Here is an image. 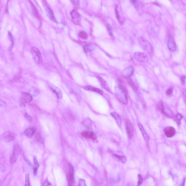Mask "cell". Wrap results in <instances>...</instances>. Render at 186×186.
Here are the masks:
<instances>
[{"instance_id":"cell-27","label":"cell","mask_w":186,"mask_h":186,"mask_svg":"<svg viewBox=\"0 0 186 186\" xmlns=\"http://www.w3.org/2000/svg\"><path fill=\"white\" fill-rule=\"evenodd\" d=\"M114 155L117 158H118L119 160H120L123 163H125L127 161V158H126V156H119V155L116 154H114Z\"/></svg>"},{"instance_id":"cell-12","label":"cell","mask_w":186,"mask_h":186,"mask_svg":"<svg viewBox=\"0 0 186 186\" xmlns=\"http://www.w3.org/2000/svg\"><path fill=\"white\" fill-rule=\"evenodd\" d=\"M96 78L101 87L107 91H110V89L107 82L100 76H97Z\"/></svg>"},{"instance_id":"cell-24","label":"cell","mask_w":186,"mask_h":186,"mask_svg":"<svg viewBox=\"0 0 186 186\" xmlns=\"http://www.w3.org/2000/svg\"><path fill=\"white\" fill-rule=\"evenodd\" d=\"M46 12H47V15H48L49 18L52 21L55 22L56 20L55 17H54V14H53L52 11L50 8H46Z\"/></svg>"},{"instance_id":"cell-21","label":"cell","mask_w":186,"mask_h":186,"mask_svg":"<svg viewBox=\"0 0 186 186\" xmlns=\"http://www.w3.org/2000/svg\"><path fill=\"white\" fill-rule=\"evenodd\" d=\"M115 13L116 14L118 22L120 24H123L124 21V18L123 17L122 15H120L119 12V9H118V6L116 5L115 7Z\"/></svg>"},{"instance_id":"cell-25","label":"cell","mask_w":186,"mask_h":186,"mask_svg":"<svg viewBox=\"0 0 186 186\" xmlns=\"http://www.w3.org/2000/svg\"><path fill=\"white\" fill-rule=\"evenodd\" d=\"M95 48H96L95 46L91 45H85L84 46V51L87 53L93 51Z\"/></svg>"},{"instance_id":"cell-9","label":"cell","mask_w":186,"mask_h":186,"mask_svg":"<svg viewBox=\"0 0 186 186\" xmlns=\"http://www.w3.org/2000/svg\"><path fill=\"white\" fill-rule=\"evenodd\" d=\"M126 128L128 136L130 139H131L134 136V130L132 124L129 120H126Z\"/></svg>"},{"instance_id":"cell-5","label":"cell","mask_w":186,"mask_h":186,"mask_svg":"<svg viewBox=\"0 0 186 186\" xmlns=\"http://www.w3.org/2000/svg\"><path fill=\"white\" fill-rule=\"evenodd\" d=\"M31 52L35 62L38 64L41 63L42 61V56L39 49L36 47H33L31 49Z\"/></svg>"},{"instance_id":"cell-30","label":"cell","mask_w":186,"mask_h":186,"mask_svg":"<svg viewBox=\"0 0 186 186\" xmlns=\"http://www.w3.org/2000/svg\"><path fill=\"white\" fill-rule=\"evenodd\" d=\"M128 83L129 84V85H130V86H131L133 88L134 90L135 91H136V90H137V88L135 86L133 82H132V81L131 80L128 79Z\"/></svg>"},{"instance_id":"cell-32","label":"cell","mask_w":186,"mask_h":186,"mask_svg":"<svg viewBox=\"0 0 186 186\" xmlns=\"http://www.w3.org/2000/svg\"><path fill=\"white\" fill-rule=\"evenodd\" d=\"M138 176L139 178V180L138 182L137 186H140L142 184V182H143V178H142V176L140 175V174H139Z\"/></svg>"},{"instance_id":"cell-34","label":"cell","mask_w":186,"mask_h":186,"mask_svg":"<svg viewBox=\"0 0 186 186\" xmlns=\"http://www.w3.org/2000/svg\"><path fill=\"white\" fill-rule=\"evenodd\" d=\"M173 89L171 88L168 89L166 91V94L168 96L171 95L173 94Z\"/></svg>"},{"instance_id":"cell-20","label":"cell","mask_w":186,"mask_h":186,"mask_svg":"<svg viewBox=\"0 0 186 186\" xmlns=\"http://www.w3.org/2000/svg\"><path fill=\"white\" fill-rule=\"evenodd\" d=\"M35 132V129L33 128H27L24 132L25 135L29 138L33 137Z\"/></svg>"},{"instance_id":"cell-16","label":"cell","mask_w":186,"mask_h":186,"mask_svg":"<svg viewBox=\"0 0 186 186\" xmlns=\"http://www.w3.org/2000/svg\"><path fill=\"white\" fill-rule=\"evenodd\" d=\"M50 89L53 93H55L57 98L59 99H61L63 96V94L60 89L56 86L52 85L50 87Z\"/></svg>"},{"instance_id":"cell-23","label":"cell","mask_w":186,"mask_h":186,"mask_svg":"<svg viewBox=\"0 0 186 186\" xmlns=\"http://www.w3.org/2000/svg\"><path fill=\"white\" fill-rule=\"evenodd\" d=\"M85 89L89 91H93V92H96V93H98L101 95H102V94H103V93H102V91L101 90L98 89V88L91 86H87L85 87Z\"/></svg>"},{"instance_id":"cell-6","label":"cell","mask_w":186,"mask_h":186,"mask_svg":"<svg viewBox=\"0 0 186 186\" xmlns=\"http://www.w3.org/2000/svg\"><path fill=\"white\" fill-rule=\"evenodd\" d=\"M15 134L10 131H7L1 135V138L5 143H8L13 141L15 139Z\"/></svg>"},{"instance_id":"cell-19","label":"cell","mask_w":186,"mask_h":186,"mask_svg":"<svg viewBox=\"0 0 186 186\" xmlns=\"http://www.w3.org/2000/svg\"><path fill=\"white\" fill-rule=\"evenodd\" d=\"M138 125L139 127L140 130L141 132H142V135H143L144 139L146 141H148V140H149V137L148 135L147 134V133H146V132L145 130V129L143 127V126L140 123H138Z\"/></svg>"},{"instance_id":"cell-22","label":"cell","mask_w":186,"mask_h":186,"mask_svg":"<svg viewBox=\"0 0 186 186\" xmlns=\"http://www.w3.org/2000/svg\"><path fill=\"white\" fill-rule=\"evenodd\" d=\"M34 164H33V171L34 175H36L37 173V171L39 167V164L37 160V157L35 156H34Z\"/></svg>"},{"instance_id":"cell-40","label":"cell","mask_w":186,"mask_h":186,"mask_svg":"<svg viewBox=\"0 0 186 186\" xmlns=\"http://www.w3.org/2000/svg\"><path fill=\"white\" fill-rule=\"evenodd\" d=\"M183 97L184 102L186 105V91H185L183 93Z\"/></svg>"},{"instance_id":"cell-3","label":"cell","mask_w":186,"mask_h":186,"mask_svg":"<svg viewBox=\"0 0 186 186\" xmlns=\"http://www.w3.org/2000/svg\"><path fill=\"white\" fill-rule=\"evenodd\" d=\"M20 152V148L19 146L18 145H15L10 155L9 160L11 164H13L16 161Z\"/></svg>"},{"instance_id":"cell-28","label":"cell","mask_w":186,"mask_h":186,"mask_svg":"<svg viewBox=\"0 0 186 186\" xmlns=\"http://www.w3.org/2000/svg\"><path fill=\"white\" fill-rule=\"evenodd\" d=\"M132 3L134 5V7L136 8V9H138L139 8V5L137 0H130Z\"/></svg>"},{"instance_id":"cell-8","label":"cell","mask_w":186,"mask_h":186,"mask_svg":"<svg viewBox=\"0 0 186 186\" xmlns=\"http://www.w3.org/2000/svg\"><path fill=\"white\" fill-rule=\"evenodd\" d=\"M71 15L73 23L76 25H79L81 21V16L78 11L74 9L71 12Z\"/></svg>"},{"instance_id":"cell-14","label":"cell","mask_w":186,"mask_h":186,"mask_svg":"<svg viewBox=\"0 0 186 186\" xmlns=\"http://www.w3.org/2000/svg\"><path fill=\"white\" fill-rule=\"evenodd\" d=\"M81 135L84 138L91 139L93 140H95L97 139L96 136L93 132L89 131L83 132L81 133Z\"/></svg>"},{"instance_id":"cell-15","label":"cell","mask_w":186,"mask_h":186,"mask_svg":"<svg viewBox=\"0 0 186 186\" xmlns=\"http://www.w3.org/2000/svg\"><path fill=\"white\" fill-rule=\"evenodd\" d=\"M134 72V69L132 66L127 67L123 71L124 75L127 78H130L132 76Z\"/></svg>"},{"instance_id":"cell-10","label":"cell","mask_w":186,"mask_h":186,"mask_svg":"<svg viewBox=\"0 0 186 186\" xmlns=\"http://www.w3.org/2000/svg\"><path fill=\"white\" fill-rule=\"evenodd\" d=\"M69 173H68V181L70 185L71 186L74 182V169L73 165L71 164H68Z\"/></svg>"},{"instance_id":"cell-29","label":"cell","mask_w":186,"mask_h":186,"mask_svg":"<svg viewBox=\"0 0 186 186\" xmlns=\"http://www.w3.org/2000/svg\"><path fill=\"white\" fill-rule=\"evenodd\" d=\"M30 186V176L29 174H27L26 175V182H25V186Z\"/></svg>"},{"instance_id":"cell-41","label":"cell","mask_w":186,"mask_h":186,"mask_svg":"<svg viewBox=\"0 0 186 186\" xmlns=\"http://www.w3.org/2000/svg\"><path fill=\"white\" fill-rule=\"evenodd\" d=\"M50 185H51V184L48 180H46L43 183V186H50Z\"/></svg>"},{"instance_id":"cell-2","label":"cell","mask_w":186,"mask_h":186,"mask_svg":"<svg viewBox=\"0 0 186 186\" xmlns=\"http://www.w3.org/2000/svg\"><path fill=\"white\" fill-rule=\"evenodd\" d=\"M139 43L142 48L149 54H152L153 53V48L149 42L142 38L139 39Z\"/></svg>"},{"instance_id":"cell-26","label":"cell","mask_w":186,"mask_h":186,"mask_svg":"<svg viewBox=\"0 0 186 186\" xmlns=\"http://www.w3.org/2000/svg\"><path fill=\"white\" fill-rule=\"evenodd\" d=\"M79 36L80 38L84 39V40L87 39L88 37V35L87 34L86 32L83 31H80V32L79 34Z\"/></svg>"},{"instance_id":"cell-18","label":"cell","mask_w":186,"mask_h":186,"mask_svg":"<svg viewBox=\"0 0 186 186\" xmlns=\"http://www.w3.org/2000/svg\"><path fill=\"white\" fill-rule=\"evenodd\" d=\"M111 114L112 116L115 120L118 126L121 128L122 125V121L120 116L115 112H112L111 113Z\"/></svg>"},{"instance_id":"cell-36","label":"cell","mask_w":186,"mask_h":186,"mask_svg":"<svg viewBox=\"0 0 186 186\" xmlns=\"http://www.w3.org/2000/svg\"><path fill=\"white\" fill-rule=\"evenodd\" d=\"M24 116L26 117V118L27 119V120H29V121H31L33 120V118L31 116H30L29 115H28L27 113H25Z\"/></svg>"},{"instance_id":"cell-7","label":"cell","mask_w":186,"mask_h":186,"mask_svg":"<svg viewBox=\"0 0 186 186\" xmlns=\"http://www.w3.org/2000/svg\"><path fill=\"white\" fill-rule=\"evenodd\" d=\"M160 108L163 114L169 117H173V113L172 110L167 105L161 102L160 105Z\"/></svg>"},{"instance_id":"cell-11","label":"cell","mask_w":186,"mask_h":186,"mask_svg":"<svg viewBox=\"0 0 186 186\" xmlns=\"http://www.w3.org/2000/svg\"><path fill=\"white\" fill-rule=\"evenodd\" d=\"M167 45L168 48L170 51H175L176 49V45L174 40L169 35L167 41Z\"/></svg>"},{"instance_id":"cell-35","label":"cell","mask_w":186,"mask_h":186,"mask_svg":"<svg viewBox=\"0 0 186 186\" xmlns=\"http://www.w3.org/2000/svg\"><path fill=\"white\" fill-rule=\"evenodd\" d=\"M79 186H85V182L83 179H80V180L78 184Z\"/></svg>"},{"instance_id":"cell-31","label":"cell","mask_w":186,"mask_h":186,"mask_svg":"<svg viewBox=\"0 0 186 186\" xmlns=\"http://www.w3.org/2000/svg\"><path fill=\"white\" fill-rule=\"evenodd\" d=\"M175 117L176 119L177 120L178 123H180V121H181V120H182L183 117L182 115L180 114V113H178L176 116Z\"/></svg>"},{"instance_id":"cell-13","label":"cell","mask_w":186,"mask_h":186,"mask_svg":"<svg viewBox=\"0 0 186 186\" xmlns=\"http://www.w3.org/2000/svg\"><path fill=\"white\" fill-rule=\"evenodd\" d=\"M165 135L168 138L172 137L176 133V130L174 128L171 127H167L164 130Z\"/></svg>"},{"instance_id":"cell-33","label":"cell","mask_w":186,"mask_h":186,"mask_svg":"<svg viewBox=\"0 0 186 186\" xmlns=\"http://www.w3.org/2000/svg\"><path fill=\"white\" fill-rule=\"evenodd\" d=\"M107 30H108V32L109 34L110 35V36H113V33L112 31V29L111 27V26L109 24H108L107 25Z\"/></svg>"},{"instance_id":"cell-39","label":"cell","mask_w":186,"mask_h":186,"mask_svg":"<svg viewBox=\"0 0 186 186\" xmlns=\"http://www.w3.org/2000/svg\"><path fill=\"white\" fill-rule=\"evenodd\" d=\"M36 138H37V139L38 140H39V141H42L41 137V136H40L39 134H38V133L37 134H36Z\"/></svg>"},{"instance_id":"cell-42","label":"cell","mask_w":186,"mask_h":186,"mask_svg":"<svg viewBox=\"0 0 186 186\" xmlns=\"http://www.w3.org/2000/svg\"><path fill=\"white\" fill-rule=\"evenodd\" d=\"M24 160H25L26 161V162H27L29 165H31L32 164H31V162L30 161H29V160L26 158V157H24Z\"/></svg>"},{"instance_id":"cell-4","label":"cell","mask_w":186,"mask_h":186,"mask_svg":"<svg viewBox=\"0 0 186 186\" xmlns=\"http://www.w3.org/2000/svg\"><path fill=\"white\" fill-rule=\"evenodd\" d=\"M134 56L136 60L141 63H146L148 61L149 58L146 54L142 52L137 51L134 53Z\"/></svg>"},{"instance_id":"cell-37","label":"cell","mask_w":186,"mask_h":186,"mask_svg":"<svg viewBox=\"0 0 186 186\" xmlns=\"http://www.w3.org/2000/svg\"><path fill=\"white\" fill-rule=\"evenodd\" d=\"M72 3L76 5H78L79 4V0H72Z\"/></svg>"},{"instance_id":"cell-38","label":"cell","mask_w":186,"mask_h":186,"mask_svg":"<svg viewBox=\"0 0 186 186\" xmlns=\"http://www.w3.org/2000/svg\"><path fill=\"white\" fill-rule=\"evenodd\" d=\"M186 79V77L185 76H182V77H181V81H182V84H185Z\"/></svg>"},{"instance_id":"cell-1","label":"cell","mask_w":186,"mask_h":186,"mask_svg":"<svg viewBox=\"0 0 186 186\" xmlns=\"http://www.w3.org/2000/svg\"><path fill=\"white\" fill-rule=\"evenodd\" d=\"M115 92L117 97L120 101L124 104H127L128 103V100L124 87L121 84H119L116 88Z\"/></svg>"},{"instance_id":"cell-17","label":"cell","mask_w":186,"mask_h":186,"mask_svg":"<svg viewBox=\"0 0 186 186\" xmlns=\"http://www.w3.org/2000/svg\"><path fill=\"white\" fill-rule=\"evenodd\" d=\"M22 100L26 103H30L33 100V97L31 94L28 93H23L22 94Z\"/></svg>"}]
</instances>
